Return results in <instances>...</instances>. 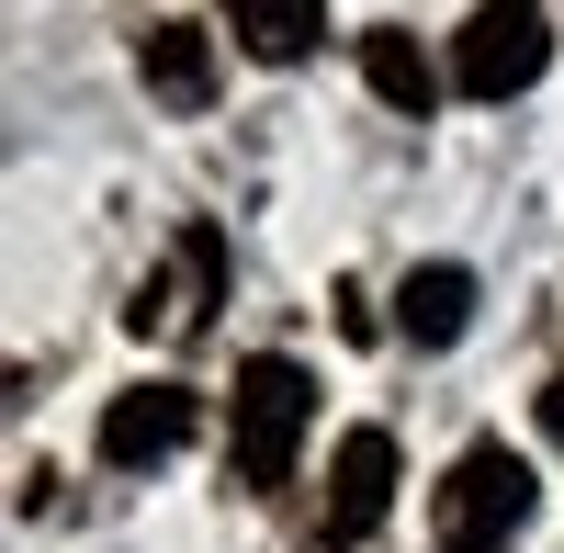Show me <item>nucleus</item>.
<instances>
[{"label": "nucleus", "instance_id": "nucleus-1", "mask_svg": "<svg viewBox=\"0 0 564 553\" xmlns=\"http://www.w3.org/2000/svg\"><path fill=\"white\" fill-rule=\"evenodd\" d=\"M305 430H316V373L294 350H260L238 361V395H226V464H238L249 497H282L305 464Z\"/></svg>", "mask_w": 564, "mask_h": 553}, {"label": "nucleus", "instance_id": "nucleus-2", "mask_svg": "<svg viewBox=\"0 0 564 553\" xmlns=\"http://www.w3.org/2000/svg\"><path fill=\"white\" fill-rule=\"evenodd\" d=\"M430 531H441V553H508V542L531 531V464H520L508 441H475V452L441 475Z\"/></svg>", "mask_w": 564, "mask_h": 553}, {"label": "nucleus", "instance_id": "nucleus-3", "mask_svg": "<svg viewBox=\"0 0 564 553\" xmlns=\"http://www.w3.org/2000/svg\"><path fill=\"white\" fill-rule=\"evenodd\" d=\"M553 57V23H542V0H486L475 23H463L452 45V90L463 102H508V90H531Z\"/></svg>", "mask_w": 564, "mask_h": 553}, {"label": "nucleus", "instance_id": "nucleus-4", "mask_svg": "<svg viewBox=\"0 0 564 553\" xmlns=\"http://www.w3.org/2000/svg\"><path fill=\"white\" fill-rule=\"evenodd\" d=\"M395 520V441L384 430H350L339 441V464H327V553H350V542H372V531H384Z\"/></svg>", "mask_w": 564, "mask_h": 553}, {"label": "nucleus", "instance_id": "nucleus-5", "mask_svg": "<svg viewBox=\"0 0 564 553\" xmlns=\"http://www.w3.org/2000/svg\"><path fill=\"white\" fill-rule=\"evenodd\" d=\"M193 384H124L113 406H102V464L113 475H148V464H170L181 441H193Z\"/></svg>", "mask_w": 564, "mask_h": 553}, {"label": "nucleus", "instance_id": "nucleus-6", "mask_svg": "<svg viewBox=\"0 0 564 553\" xmlns=\"http://www.w3.org/2000/svg\"><path fill=\"white\" fill-rule=\"evenodd\" d=\"M395 328L417 350H452L463 328H475V271H463V260H417L406 283H395Z\"/></svg>", "mask_w": 564, "mask_h": 553}, {"label": "nucleus", "instance_id": "nucleus-7", "mask_svg": "<svg viewBox=\"0 0 564 553\" xmlns=\"http://www.w3.org/2000/svg\"><path fill=\"white\" fill-rule=\"evenodd\" d=\"M135 68H148V90L170 113H204L215 102V34L204 23H148V34H135Z\"/></svg>", "mask_w": 564, "mask_h": 553}, {"label": "nucleus", "instance_id": "nucleus-8", "mask_svg": "<svg viewBox=\"0 0 564 553\" xmlns=\"http://www.w3.org/2000/svg\"><path fill=\"white\" fill-rule=\"evenodd\" d=\"M361 79H372V102H395L417 124H430V102H441V68H430V45H417L406 23H372L361 34Z\"/></svg>", "mask_w": 564, "mask_h": 553}, {"label": "nucleus", "instance_id": "nucleus-9", "mask_svg": "<svg viewBox=\"0 0 564 553\" xmlns=\"http://www.w3.org/2000/svg\"><path fill=\"white\" fill-rule=\"evenodd\" d=\"M226 23H238V45L260 68H294L305 45L327 34V0H226Z\"/></svg>", "mask_w": 564, "mask_h": 553}, {"label": "nucleus", "instance_id": "nucleus-10", "mask_svg": "<svg viewBox=\"0 0 564 553\" xmlns=\"http://www.w3.org/2000/svg\"><path fill=\"white\" fill-rule=\"evenodd\" d=\"M226 305V238L215 226H181V339H204Z\"/></svg>", "mask_w": 564, "mask_h": 553}, {"label": "nucleus", "instance_id": "nucleus-11", "mask_svg": "<svg viewBox=\"0 0 564 553\" xmlns=\"http://www.w3.org/2000/svg\"><path fill=\"white\" fill-rule=\"evenodd\" d=\"M542 430H553V441H564V384H542Z\"/></svg>", "mask_w": 564, "mask_h": 553}]
</instances>
